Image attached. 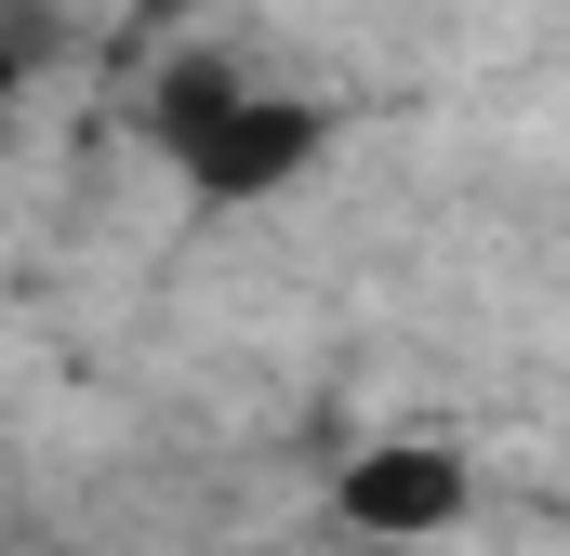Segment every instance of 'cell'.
Masks as SVG:
<instances>
[{
  "label": "cell",
  "mask_w": 570,
  "mask_h": 556,
  "mask_svg": "<svg viewBox=\"0 0 570 556\" xmlns=\"http://www.w3.org/2000/svg\"><path fill=\"white\" fill-rule=\"evenodd\" d=\"M0 120H13V40H0Z\"/></svg>",
  "instance_id": "3"
},
{
  "label": "cell",
  "mask_w": 570,
  "mask_h": 556,
  "mask_svg": "<svg viewBox=\"0 0 570 556\" xmlns=\"http://www.w3.org/2000/svg\"><path fill=\"white\" fill-rule=\"evenodd\" d=\"M332 504H345V530H372V544H425L464 517V450H438V437H372L345 477H332Z\"/></svg>",
  "instance_id": "2"
},
{
  "label": "cell",
  "mask_w": 570,
  "mask_h": 556,
  "mask_svg": "<svg viewBox=\"0 0 570 556\" xmlns=\"http://www.w3.org/2000/svg\"><path fill=\"white\" fill-rule=\"evenodd\" d=\"M146 133L159 159L199 186V199H279L292 172L318 159V107H292V93H253V67H226V53H199V67H173L159 93H146Z\"/></svg>",
  "instance_id": "1"
}]
</instances>
